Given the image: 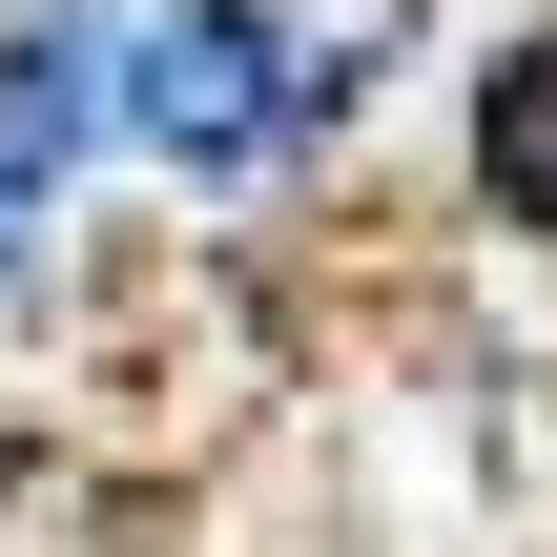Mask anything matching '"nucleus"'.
Returning a JSON list of instances; mask_svg holds the SVG:
<instances>
[{
    "instance_id": "obj_1",
    "label": "nucleus",
    "mask_w": 557,
    "mask_h": 557,
    "mask_svg": "<svg viewBox=\"0 0 557 557\" xmlns=\"http://www.w3.org/2000/svg\"><path fill=\"white\" fill-rule=\"evenodd\" d=\"M475 165H496V207H517V227H557V41H537V62H496Z\"/></svg>"
}]
</instances>
